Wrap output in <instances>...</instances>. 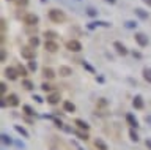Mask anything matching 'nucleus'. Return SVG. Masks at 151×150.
<instances>
[{
    "label": "nucleus",
    "instance_id": "4c0bfd02",
    "mask_svg": "<svg viewBox=\"0 0 151 150\" xmlns=\"http://www.w3.org/2000/svg\"><path fill=\"white\" fill-rule=\"evenodd\" d=\"M33 100H35L36 103H40V104H41V103H42V101H44V100H42V98H41L40 95H33Z\"/></svg>",
    "mask_w": 151,
    "mask_h": 150
},
{
    "label": "nucleus",
    "instance_id": "603ef678",
    "mask_svg": "<svg viewBox=\"0 0 151 150\" xmlns=\"http://www.w3.org/2000/svg\"><path fill=\"white\" fill-rule=\"evenodd\" d=\"M77 2H80V0H77Z\"/></svg>",
    "mask_w": 151,
    "mask_h": 150
},
{
    "label": "nucleus",
    "instance_id": "423d86ee",
    "mask_svg": "<svg viewBox=\"0 0 151 150\" xmlns=\"http://www.w3.org/2000/svg\"><path fill=\"white\" fill-rule=\"evenodd\" d=\"M3 73H5V76H6V78L9 79V81H16L17 76H19L17 70H16V68H11V67H6Z\"/></svg>",
    "mask_w": 151,
    "mask_h": 150
},
{
    "label": "nucleus",
    "instance_id": "c85d7f7f",
    "mask_svg": "<svg viewBox=\"0 0 151 150\" xmlns=\"http://www.w3.org/2000/svg\"><path fill=\"white\" fill-rule=\"evenodd\" d=\"M41 88L44 92H52V90H54V86H50V84H47V82H42L41 84Z\"/></svg>",
    "mask_w": 151,
    "mask_h": 150
},
{
    "label": "nucleus",
    "instance_id": "a878e982",
    "mask_svg": "<svg viewBox=\"0 0 151 150\" xmlns=\"http://www.w3.org/2000/svg\"><path fill=\"white\" fill-rule=\"evenodd\" d=\"M124 27H126V29H129V30H134V29H137V22L135 21H126Z\"/></svg>",
    "mask_w": 151,
    "mask_h": 150
},
{
    "label": "nucleus",
    "instance_id": "bb28decb",
    "mask_svg": "<svg viewBox=\"0 0 151 150\" xmlns=\"http://www.w3.org/2000/svg\"><path fill=\"white\" fill-rule=\"evenodd\" d=\"M82 67H83L85 70H87V71H90V73H93V74L96 73V71H94V68H93V67H91V65H90L88 62H87V60H83V62H82Z\"/></svg>",
    "mask_w": 151,
    "mask_h": 150
},
{
    "label": "nucleus",
    "instance_id": "aec40b11",
    "mask_svg": "<svg viewBox=\"0 0 151 150\" xmlns=\"http://www.w3.org/2000/svg\"><path fill=\"white\" fill-rule=\"evenodd\" d=\"M94 145H96V149H98V150H109L107 144L104 142L102 139H96V141H94Z\"/></svg>",
    "mask_w": 151,
    "mask_h": 150
},
{
    "label": "nucleus",
    "instance_id": "f8f14e48",
    "mask_svg": "<svg viewBox=\"0 0 151 150\" xmlns=\"http://www.w3.org/2000/svg\"><path fill=\"white\" fill-rule=\"evenodd\" d=\"M134 13H135V16H137V17H140L142 21H145V19H148V17H150V13H148V11H145L143 8H135Z\"/></svg>",
    "mask_w": 151,
    "mask_h": 150
},
{
    "label": "nucleus",
    "instance_id": "5701e85b",
    "mask_svg": "<svg viewBox=\"0 0 151 150\" xmlns=\"http://www.w3.org/2000/svg\"><path fill=\"white\" fill-rule=\"evenodd\" d=\"M76 134H77V138H79L80 141H88V138H90V136H88V131H82V130H80V131H76Z\"/></svg>",
    "mask_w": 151,
    "mask_h": 150
},
{
    "label": "nucleus",
    "instance_id": "2eb2a0df",
    "mask_svg": "<svg viewBox=\"0 0 151 150\" xmlns=\"http://www.w3.org/2000/svg\"><path fill=\"white\" fill-rule=\"evenodd\" d=\"M126 122L132 126V128H139V120H137L132 114H127L126 115Z\"/></svg>",
    "mask_w": 151,
    "mask_h": 150
},
{
    "label": "nucleus",
    "instance_id": "e433bc0d",
    "mask_svg": "<svg viewBox=\"0 0 151 150\" xmlns=\"http://www.w3.org/2000/svg\"><path fill=\"white\" fill-rule=\"evenodd\" d=\"M0 92H2V95L6 93V84L5 82H0Z\"/></svg>",
    "mask_w": 151,
    "mask_h": 150
},
{
    "label": "nucleus",
    "instance_id": "f257e3e1",
    "mask_svg": "<svg viewBox=\"0 0 151 150\" xmlns=\"http://www.w3.org/2000/svg\"><path fill=\"white\" fill-rule=\"evenodd\" d=\"M49 19L52 22H55V24H63V22L66 21V14L61 10L52 8V10H49Z\"/></svg>",
    "mask_w": 151,
    "mask_h": 150
},
{
    "label": "nucleus",
    "instance_id": "412c9836",
    "mask_svg": "<svg viewBox=\"0 0 151 150\" xmlns=\"http://www.w3.org/2000/svg\"><path fill=\"white\" fill-rule=\"evenodd\" d=\"M63 109L66 112H74L76 111V106H74V103H71V101H65L63 103Z\"/></svg>",
    "mask_w": 151,
    "mask_h": 150
},
{
    "label": "nucleus",
    "instance_id": "cd10ccee",
    "mask_svg": "<svg viewBox=\"0 0 151 150\" xmlns=\"http://www.w3.org/2000/svg\"><path fill=\"white\" fill-rule=\"evenodd\" d=\"M22 87H25L27 90H32V88H33V82L28 81V79H24V81H22Z\"/></svg>",
    "mask_w": 151,
    "mask_h": 150
},
{
    "label": "nucleus",
    "instance_id": "c03bdc74",
    "mask_svg": "<svg viewBox=\"0 0 151 150\" xmlns=\"http://www.w3.org/2000/svg\"><path fill=\"white\" fill-rule=\"evenodd\" d=\"M54 122H55V125H57V126H60V128L63 126V123H61V120H58V119H54Z\"/></svg>",
    "mask_w": 151,
    "mask_h": 150
},
{
    "label": "nucleus",
    "instance_id": "2f4dec72",
    "mask_svg": "<svg viewBox=\"0 0 151 150\" xmlns=\"http://www.w3.org/2000/svg\"><path fill=\"white\" fill-rule=\"evenodd\" d=\"M36 68H38L36 62L35 60H30V62H28V70H30V71H36Z\"/></svg>",
    "mask_w": 151,
    "mask_h": 150
},
{
    "label": "nucleus",
    "instance_id": "37998d69",
    "mask_svg": "<svg viewBox=\"0 0 151 150\" xmlns=\"http://www.w3.org/2000/svg\"><path fill=\"white\" fill-rule=\"evenodd\" d=\"M145 145L148 147V150H151V139H146L145 141Z\"/></svg>",
    "mask_w": 151,
    "mask_h": 150
},
{
    "label": "nucleus",
    "instance_id": "f3484780",
    "mask_svg": "<svg viewBox=\"0 0 151 150\" xmlns=\"http://www.w3.org/2000/svg\"><path fill=\"white\" fill-rule=\"evenodd\" d=\"M74 123L79 126V130H82V131H88V130H90V125L87 123V122L80 120V119H76V120H74Z\"/></svg>",
    "mask_w": 151,
    "mask_h": 150
},
{
    "label": "nucleus",
    "instance_id": "a211bd4d",
    "mask_svg": "<svg viewBox=\"0 0 151 150\" xmlns=\"http://www.w3.org/2000/svg\"><path fill=\"white\" fill-rule=\"evenodd\" d=\"M44 38L46 40H50V41H55L57 38H58V33L54 32V30H46L44 32Z\"/></svg>",
    "mask_w": 151,
    "mask_h": 150
},
{
    "label": "nucleus",
    "instance_id": "7ed1b4c3",
    "mask_svg": "<svg viewBox=\"0 0 151 150\" xmlns=\"http://www.w3.org/2000/svg\"><path fill=\"white\" fill-rule=\"evenodd\" d=\"M66 49L71 52H80L82 51V43L79 40H68L66 41Z\"/></svg>",
    "mask_w": 151,
    "mask_h": 150
},
{
    "label": "nucleus",
    "instance_id": "58836bf2",
    "mask_svg": "<svg viewBox=\"0 0 151 150\" xmlns=\"http://www.w3.org/2000/svg\"><path fill=\"white\" fill-rule=\"evenodd\" d=\"M0 22H2V25H0V27H2V32H5V29H6V21H5V17H2V21H0Z\"/></svg>",
    "mask_w": 151,
    "mask_h": 150
},
{
    "label": "nucleus",
    "instance_id": "09e8293b",
    "mask_svg": "<svg viewBox=\"0 0 151 150\" xmlns=\"http://www.w3.org/2000/svg\"><path fill=\"white\" fill-rule=\"evenodd\" d=\"M106 2H107V3H110V5H113V3L116 2V0H106Z\"/></svg>",
    "mask_w": 151,
    "mask_h": 150
},
{
    "label": "nucleus",
    "instance_id": "9d476101",
    "mask_svg": "<svg viewBox=\"0 0 151 150\" xmlns=\"http://www.w3.org/2000/svg\"><path fill=\"white\" fill-rule=\"evenodd\" d=\"M47 103H49V104H57V103L60 101V93L58 92H52V93H49V95H47Z\"/></svg>",
    "mask_w": 151,
    "mask_h": 150
},
{
    "label": "nucleus",
    "instance_id": "1a4fd4ad",
    "mask_svg": "<svg viewBox=\"0 0 151 150\" xmlns=\"http://www.w3.org/2000/svg\"><path fill=\"white\" fill-rule=\"evenodd\" d=\"M6 103H8V106H11V107H16V106H19V98H17V95H14V93H9V95H6Z\"/></svg>",
    "mask_w": 151,
    "mask_h": 150
},
{
    "label": "nucleus",
    "instance_id": "9b49d317",
    "mask_svg": "<svg viewBox=\"0 0 151 150\" xmlns=\"http://www.w3.org/2000/svg\"><path fill=\"white\" fill-rule=\"evenodd\" d=\"M132 106L135 107V109H143V106H145V103H143V98H142L140 95H137L134 96V100H132Z\"/></svg>",
    "mask_w": 151,
    "mask_h": 150
},
{
    "label": "nucleus",
    "instance_id": "6ab92c4d",
    "mask_svg": "<svg viewBox=\"0 0 151 150\" xmlns=\"http://www.w3.org/2000/svg\"><path fill=\"white\" fill-rule=\"evenodd\" d=\"M16 70H17L19 76H22V78H25L27 74H28V70L24 67V65H21V63H17V65H16Z\"/></svg>",
    "mask_w": 151,
    "mask_h": 150
},
{
    "label": "nucleus",
    "instance_id": "3c124183",
    "mask_svg": "<svg viewBox=\"0 0 151 150\" xmlns=\"http://www.w3.org/2000/svg\"><path fill=\"white\" fill-rule=\"evenodd\" d=\"M8 2H16V0H8Z\"/></svg>",
    "mask_w": 151,
    "mask_h": 150
},
{
    "label": "nucleus",
    "instance_id": "4468645a",
    "mask_svg": "<svg viewBox=\"0 0 151 150\" xmlns=\"http://www.w3.org/2000/svg\"><path fill=\"white\" fill-rule=\"evenodd\" d=\"M42 76H44L46 79H54L55 73H54V70H52L50 67H44L42 68Z\"/></svg>",
    "mask_w": 151,
    "mask_h": 150
},
{
    "label": "nucleus",
    "instance_id": "39448f33",
    "mask_svg": "<svg viewBox=\"0 0 151 150\" xmlns=\"http://www.w3.org/2000/svg\"><path fill=\"white\" fill-rule=\"evenodd\" d=\"M135 43L140 46V48H145V46H148V36H146L145 33H142V32H137L135 33Z\"/></svg>",
    "mask_w": 151,
    "mask_h": 150
},
{
    "label": "nucleus",
    "instance_id": "393cba45",
    "mask_svg": "<svg viewBox=\"0 0 151 150\" xmlns=\"http://www.w3.org/2000/svg\"><path fill=\"white\" fill-rule=\"evenodd\" d=\"M87 14L90 17H96L98 16V10H96V8H93V7H88L87 8Z\"/></svg>",
    "mask_w": 151,
    "mask_h": 150
},
{
    "label": "nucleus",
    "instance_id": "ea45409f",
    "mask_svg": "<svg viewBox=\"0 0 151 150\" xmlns=\"http://www.w3.org/2000/svg\"><path fill=\"white\" fill-rule=\"evenodd\" d=\"M0 59H2V62L6 60V51H5V49H2V55H0Z\"/></svg>",
    "mask_w": 151,
    "mask_h": 150
},
{
    "label": "nucleus",
    "instance_id": "dca6fc26",
    "mask_svg": "<svg viewBox=\"0 0 151 150\" xmlns=\"http://www.w3.org/2000/svg\"><path fill=\"white\" fill-rule=\"evenodd\" d=\"M0 139H2V144H3V145H6V147H9V145H13V144H14V141L11 139V136H8L6 133H3L2 136H0Z\"/></svg>",
    "mask_w": 151,
    "mask_h": 150
},
{
    "label": "nucleus",
    "instance_id": "0eeeda50",
    "mask_svg": "<svg viewBox=\"0 0 151 150\" xmlns=\"http://www.w3.org/2000/svg\"><path fill=\"white\" fill-rule=\"evenodd\" d=\"M44 49L47 51V52H57L58 51V44H57V41H50V40H46L44 43Z\"/></svg>",
    "mask_w": 151,
    "mask_h": 150
},
{
    "label": "nucleus",
    "instance_id": "72a5a7b5",
    "mask_svg": "<svg viewBox=\"0 0 151 150\" xmlns=\"http://www.w3.org/2000/svg\"><path fill=\"white\" fill-rule=\"evenodd\" d=\"M98 25H99V21H94V22H90V24H88L87 27H88L90 30H93V29H96Z\"/></svg>",
    "mask_w": 151,
    "mask_h": 150
},
{
    "label": "nucleus",
    "instance_id": "c756f323",
    "mask_svg": "<svg viewBox=\"0 0 151 150\" xmlns=\"http://www.w3.org/2000/svg\"><path fill=\"white\" fill-rule=\"evenodd\" d=\"M30 46H32V48L40 46V38H38V36H32V38H30Z\"/></svg>",
    "mask_w": 151,
    "mask_h": 150
},
{
    "label": "nucleus",
    "instance_id": "b1692460",
    "mask_svg": "<svg viewBox=\"0 0 151 150\" xmlns=\"http://www.w3.org/2000/svg\"><path fill=\"white\" fill-rule=\"evenodd\" d=\"M143 79L151 84V68H143Z\"/></svg>",
    "mask_w": 151,
    "mask_h": 150
},
{
    "label": "nucleus",
    "instance_id": "f704fd0d",
    "mask_svg": "<svg viewBox=\"0 0 151 150\" xmlns=\"http://www.w3.org/2000/svg\"><path fill=\"white\" fill-rule=\"evenodd\" d=\"M14 145H16L17 149H25V144H24L22 141H14Z\"/></svg>",
    "mask_w": 151,
    "mask_h": 150
},
{
    "label": "nucleus",
    "instance_id": "473e14b6",
    "mask_svg": "<svg viewBox=\"0 0 151 150\" xmlns=\"http://www.w3.org/2000/svg\"><path fill=\"white\" fill-rule=\"evenodd\" d=\"M22 109L25 111V114H27V115H35V111H33V109H32L30 106H27V104H25V106L22 107Z\"/></svg>",
    "mask_w": 151,
    "mask_h": 150
},
{
    "label": "nucleus",
    "instance_id": "79ce46f5",
    "mask_svg": "<svg viewBox=\"0 0 151 150\" xmlns=\"http://www.w3.org/2000/svg\"><path fill=\"white\" fill-rule=\"evenodd\" d=\"M132 55H134L135 59H142V54H140V52H137V51H132Z\"/></svg>",
    "mask_w": 151,
    "mask_h": 150
},
{
    "label": "nucleus",
    "instance_id": "ddd939ff",
    "mask_svg": "<svg viewBox=\"0 0 151 150\" xmlns=\"http://www.w3.org/2000/svg\"><path fill=\"white\" fill-rule=\"evenodd\" d=\"M58 73H60V76H63V78H68L73 74V70H71L69 67H66V65H61V67L58 68Z\"/></svg>",
    "mask_w": 151,
    "mask_h": 150
},
{
    "label": "nucleus",
    "instance_id": "a18cd8bd",
    "mask_svg": "<svg viewBox=\"0 0 151 150\" xmlns=\"http://www.w3.org/2000/svg\"><path fill=\"white\" fill-rule=\"evenodd\" d=\"M145 122H146V123H150V125H151V115H145Z\"/></svg>",
    "mask_w": 151,
    "mask_h": 150
},
{
    "label": "nucleus",
    "instance_id": "7c9ffc66",
    "mask_svg": "<svg viewBox=\"0 0 151 150\" xmlns=\"http://www.w3.org/2000/svg\"><path fill=\"white\" fill-rule=\"evenodd\" d=\"M129 138H131V141H134V142H137V141H139V134H137V131L131 130V131H129Z\"/></svg>",
    "mask_w": 151,
    "mask_h": 150
},
{
    "label": "nucleus",
    "instance_id": "20e7f679",
    "mask_svg": "<svg viewBox=\"0 0 151 150\" xmlns=\"http://www.w3.org/2000/svg\"><path fill=\"white\" fill-rule=\"evenodd\" d=\"M21 55H22V59H25V60H35V49H33L32 46H24L21 49Z\"/></svg>",
    "mask_w": 151,
    "mask_h": 150
},
{
    "label": "nucleus",
    "instance_id": "c9c22d12",
    "mask_svg": "<svg viewBox=\"0 0 151 150\" xmlns=\"http://www.w3.org/2000/svg\"><path fill=\"white\" fill-rule=\"evenodd\" d=\"M16 3L19 7H27L28 5V0H16Z\"/></svg>",
    "mask_w": 151,
    "mask_h": 150
},
{
    "label": "nucleus",
    "instance_id": "49530a36",
    "mask_svg": "<svg viewBox=\"0 0 151 150\" xmlns=\"http://www.w3.org/2000/svg\"><path fill=\"white\" fill-rule=\"evenodd\" d=\"M6 104H8V103H6V101H5V98H3V100H2V101H0V106H2V107H5V106H6Z\"/></svg>",
    "mask_w": 151,
    "mask_h": 150
},
{
    "label": "nucleus",
    "instance_id": "f03ea898",
    "mask_svg": "<svg viewBox=\"0 0 151 150\" xmlns=\"http://www.w3.org/2000/svg\"><path fill=\"white\" fill-rule=\"evenodd\" d=\"M38 22H40V17H38L35 13H27L24 16V24H27L28 27H36Z\"/></svg>",
    "mask_w": 151,
    "mask_h": 150
},
{
    "label": "nucleus",
    "instance_id": "6e6552de",
    "mask_svg": "<svg viewBox=\"0 0 151 150\" xmlns=\"http://www.w3.org/2000/svg\"><path fill=\"white\" fill-rule=\"evenodd\" d=\"M113 48H115V51H116V52L120 54V55H126V54H129L127 48L121 43V41H115V43H113Z\"/></svg>",
    "mask_w": 151,
    "mask_h": 150
},
{
    "label": "nucleus",
    "instance_id": "de8ad7c7",
    "mask_svg": "<svg viewBox=\"0 0 151 150\" xmlns=\"http://www.w3.org/2000/svg\"><path fill=\"white\" fill-rule=\"evenodd\" d=\"M96 81H99V82H104V78H101V76H98V78H96Z\"/></svg>",
    "mask_w": 151,
    "mask_h": 150
},
{
    "label": "nucleus",
    "instance_id": "4be33fe9",
    "mask_svg": "<svg viewBox=\"0 0 151 150\" xmlns=\"http://www.w3.org/2000/svg\"><path fill=\"white\" fill-rule=\"evenodd\" d=\"M14 130H16L21 136H24V138H28V131L24 128V126H21V125H14Z\"/></svg>",
    "mask_w": 151,
    "mask_h": 150
},
{
    "label": "nucleus",
    "instance_id": "a19ab883",
    "mask_svg": "<svg viewBox=\"0 0 151 150\" xmlns=\"http://www.w3.org/2000/svg\"><path fill=\"white\" fill-rule=\"evenodd\" d=\"M106 104H107L106 98H101V100H99V103H98V106H106Z\"/></svg>",
    "mask_w": 151,
    "mask_h": 150
},
{
    "label": "nucleus",
    "instance_id": "8fccbe9b",
    "mask_svg": "<svg viewBox=\"0 0 151 150\" xmlns=\"http://www.w3.org/2000/svg\"><path fill=\"white\" fill-rule=\"evenodd\" d=\"M143 2H145L146 5H148V7H151V0H143Z\"/></svg>",
    "mask_w": 151,
    "mask_h": 150
}]
</instances>
